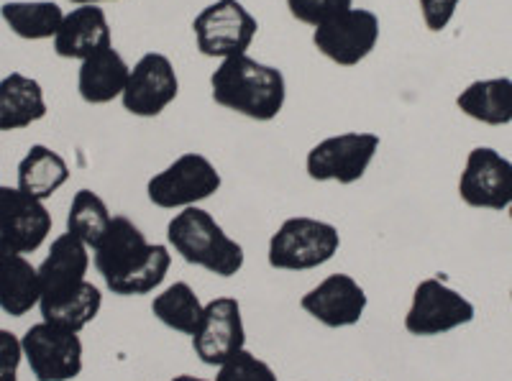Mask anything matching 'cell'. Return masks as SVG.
<instances>
[{"instance_id":"6da1fadb","label":"cell","mask_w":512,"mask_h":381,"mask_svg":"<svg viewBox=\"0 0 512 381\" xmlns=\"http://www.w3.org/2000/svg\"><path fill=\"white\" fill-rule=\"evenodd\" d=\"M93 261L113 295L139 297L162 287L172 254L164 243L146 241L134 220L113 215L108 231L95 243Z\"/></svg>"},{"instance_id":"7a4b0ae2","label":"cell","mask_w":512,"mask_h":381,"mask_svg":"<svg viewBox=\"0 0 512 381\" xmlns=\"http://www.w3.org/2000/svg\"><path fill=\"white\" fill-rule=\"evenodd\" d=\"M213 100L251 121H272L285 108L287 85L277 67L256 62L249 54L223 59L210 77Z\"/></svg>"},{"instance_id":"3957f363","label":"cell","mask_w":512,"mask_h":381,"mask_svg":"<svg viewBox=\"0 0 512 381\" xmlns=\"http://www.w3.org/2000/svg\"><path fill=\"white\" fill-rule=\"evenodd\" d=\"M167 241L169 249L182 256V261L200 266L216 277H236L244 269V246L233 241L221 223L198 205L180 210L169 220Z\"/></svg>"},{"instance_id":"277c9868","label":"cell","mask_w":512,"mask_h":381,"mask_svg":"<svg viewBox=\"0 0 512 381\" xmlns=\"http://www.w3.org/2000/svg\"><path fill=\"white\" fill-rule=\"evenodd\" d=\"M341 249V233L326 220L297 215L287 218L269 238L267 261L280 272H310L328 264Z\"/></svg>"},{"instance_id":"5b68a950","label":"cell","mask_w":512,"mask_h":381,"mask_svg":"<svg viewBox=\"0 0 512 381\" xmlns=\"http://www.w3.org/2000/svg\"><path fill=\"white\" fill-rule=\"evenodd\" d=\"M223 179L216 164L203 154H182L146 185L149 203L162 210H185L203 203L221 190Z\"/></svg>"},{"instance_id":"8992f818","label":"cell","mask_w":512,"mask_h":381,"mask_svg":"<svg viewBox=\"0 0 512 381\" xmlns=\"http://www.w3.org/2000/svg\"><path fill=\"white\" fill-rule=\"evenodd\" d=\"M259 24L239 0H216L195 16L192 34L203 57L228 59L246 54Z\"/></svg>"},{"instance_id":"52a82bcc","label":"cell","mask_w":512,"mask_h":381,"mask_svg":"<svg viewBox=\"0 0 512 381\" xmlns=\"http://www.w3.org/2000/svg\"><path fill=\"white\" fill-rule=\"evenodd\" d=\"M474 315L477 310L472 302L448 287L443 279L431 277L415 287L413 302L405 315V330L415 338H433V335H446L461 325H469Z\"/></svg>"},{"instance_id":"ba28073f","label":"cell","mask_w":512,"mask_h":381,"mask_svg":"<svg viewBox=\"0 0 512 381\" xmlns=\"http://www.w3.org/2000/svg\"><path fill=\"white\" fill-rule=\"evenodd\" d=\"M377 151V133H338V136L323 139L308 151L305 169H308V177L315 179V182L354 185L367 174Z\"/></svg>"},{"instance_id":"9c48e42d","label":"cell","mask_w":512,"mask_h":381,"mask_svg":"<svg viewBox=\"0 0 512 381\" xmlns=\"http://www.w3.org/2000/svg\"><path fill=\"white\" fill-rule=\"evenodd\" d=\"M21 346L36 381H72L82 374L80 333L41 320L26 330Z\"/></svg>"},{"instance_id":"30bf717a","label":"cell","mask_w":512,"mask_h":381,"mask_svg":"<svg viewBox=\"0 0 512 381\" xmlns=\"http://www.w3.org/2000/svg\"><path fill=\"white\" fill-rule=\"evenodd\" d=\"M379 41V18L364 8H349L313 31V44L338 67H356L374 52Z\"/></svg>"},{"instance_id":"8fae6325","label":"cell","mask_w":512,"mask_h":381,"mask_svg":"<svg viewBox=\"0 0 512 381\" xmlns=\"http://www.w3.org/2000/svg\"><path fill=\"white\" fill-rule=\"evenodd\" d=\"M177 93H180V80L172 62L164 54L149 52L131 67L121 103L131 116L157 118L169 103H175Z\"/></svg>"},{"instance_id":"7c38bea8","label":"cell","mask_w":512,"mask_h":381,"mask_svg":"<svg viewBox=\"0 0 512 381\" xmlns=\"http://www.w3.org/2000/svg\"><path fill=\"white\" fill-rule=\"evenodd\" d=\"M246 348V328L241 302L233 297H216L205 305L203 320L192 335V351L205 366L226 364L233 353Z\"/></svg>"},{"instance_id":"4fadbf2b","label":"cell","mask_w":512,"mask_h":381,"mask_svg":"<svg viewBox=\"0 0 512 381\" xmlns=\"http://www.w3.org/2000/svg\"><path fill=\"white\" fill-rule=\"evenodd\" d=\"M459 197L469 208L505 210L512 205V162L489 146H477L466 159Z\"/></svg>"},{"instance_id":"5bb4252c","label":"cell","mask_w":512,"mask_h":381,"mask_svg":"<svg viewBox=\"0 0 512 381\" xmlns=\"http://www.w3.org/2000/svg\"><path fill=\"white\" fill-rule=\"evenodd\" d=\"M52 213L44 200L26 195L18 187L0 185V238L16 254H34L52 233Z\"/></svg>"},{"instance_id":"9a60e30c","label":"cell","mask_w":512,"mask_h":381,"mask_svg":"<svg viewBox=\"0 0 512 381\" xmlns=\"http://www.w3.org/2000/svg\"><path fill=\"white\" fill-rule=\"evenodd\" d=\"M367 305V292L351 274H331L313 289H308L300 300V307L310 318L333 330L351 328L359 323Z\"/></svg>"},{"instance_id":"2e32d148","label":"cell","mask_w":512,"mask_h":381,"mask_svg":"<svg viewBox=\"0 0 512 381\" xmlns=\"http://www.w3.org/2000/svg\"><path fill=\"white\" fill-rule=\"evenodd\" d=\"M113 47L111 26L105 18L103 8L98 6H80L67 13L54 36V52L62 59H80L98 54L100 49Z\"/></svg>"},{"instance_id":"e0dca14e","label":"cell","mask_w":512,"mask_h":381,"mask_svg":"<svg viewBox=\"0 0 512 381\" xmlns=\"http://www.w3.org/2000/svg\"><path fill=\"white\" fill-rule=\"evenodd\" d=\"M88 269V246L72 233H62L59 238H54L47 259L39 266L41 297H57L80 287L88 279Z\"/></svg>"},{"instance_id":"ac0fdd59","label":"cell","mask_w":512,"mask_h":381,"mask_svg":"<svg viewBox=\"0 0 512 381\" xmlns=\"http://www.w3.org/2000/svg\"><path fill=\"white\" fill-rule=\"evenodd\" d=\"M128 75H131V67L116 49H100L98 54L80 64V75H77L80 98L88 105L113 103L126 90Z\"/></svg>"},{"instance_id":"d6986e66","label":"cell","mask_w":512,"mask_h":381,"mask_svg":"<svg viewBox=\"0 0 512 381\" xmlns=\"http://www.w3.org/2000/svg\"><path fill=\"white\" fill-rule=\"evenodd\" d=\"M47 116L44 90L36 80L11 72L0 80V131H21Z\"/></svg>"},{"instance_id":"ffe728a7","label":"cell","mask_w":512,"mask_h":381,"mask_svg":"<svg viewBox=\"0 0 512 381\" xmlns=\"http://www.w3.org/2000/svg\"><path fill=\"white\" fill-rule=\"evenodd\" d=\"M100 307H103V295L93 282H85L80 287L64 292L57 297H41L39 310L44 323L59 325L64 330L80 333L98 318Z\"/></svg>"},{"instance_id":"44dd1931","label":"cell","mask_w":512,"mask_h":381,"mask_svg":"<svg viewBox=\"0 0 512 381\" xmlns=\"http://www.w3.org/2000/svg\"><path fill=\"white\" fill-rule=\"evenodd\" d=\"M456 105L464 116L474 118L487 126H507L512 123V80L495 77V80H477L461 90Z\"/></svg>"},{"instance_id":"7402d4cb","label":"cell","mask_w":512,"mask_h":381,"mask_svg":"<svg viewBox=\"0 0 512 381\" xmlns=\"http://www.w3.org/2000/svg\"><path fill=\"white\" fill-rule=\"evenodd\" d=\"M41 300L39 269L24 254H13L0 266V310L24 318Z\"/></svg>"},{"instance_id":"603a6c76","label":"cell","mask_w":512,"mask_h":381,"mask_svg":"<svg viewBox=\"0 0 512 381\" xmlns=\"http://www.w3.org/2000/svg\"><path fill=\"white\" fill-rule=\"evenodd\" d=\"M70 179V167L49 146H31L29 154L18 164V190L36 200H49Z\"/></svg>"},{"instance_id":"cb8c5ba5","label":"cell","mask_w":512,"mask_h":381,"mask_svg":"<svg viewBox=\"0 0 512 381\" xmlns=\"http://www.w3.org/2000/svg\"><path fill=\"white\" fill-rule=\"evenodd\" d=\"M0 16L8 29L26 41L54 39L64 21V13L52 0H34V3H3Z\"/></svg>"},{"instance_id":"d4e9b609","label":"cell","mask_w":512,"mask_h":381,"mask_svg":"<svg viewBox=\"0 0 512 381\" xmlns=\"http://www.w3.org/2000/svg\"><path fill=\"white\" fill-rule=\"evenodd\" d=\"M205 305L195 295V289L187 282L169 284L164 292H159L152 302V315L164 325L182 335H195L200 320H203Z\"/></svg>"},{"instance_id":"484cf974","label":"cell","mask_w":512,"mask_h":381,"mask_svg":"<svg viewBox=\"0 0 512 381\" xmlns=\"http://www.w3.org/2000/svg\"><path fill=\"white\" fill-rule=\"evenodd\" d=\"M111 210L103 197L93 190H77L72 197L70 213H67V233L80 238L88 249H95V243L103 238V233L111 226Z\"/></svg>"},{"instance_id":"4316f807","label":"cell","mask_w":512,"mask_h":381,"mask_svg":"<svg viewBox=\"0 0 512 381\" xmlns=\"http://www.w3.org/2000/svg\"><path fill=\"white\" fill-rule=\"evenodd\" d=\"M216 381H280L272 366L251 351H239L218 366Z\"/></svg>"},{"instance_id":"83f0119b","label":"cell","mask_w":512,"mask_h":381,"mask_svg":"<svg viewBox=\"0 0 512 381\" xmlns=\"http://www.w3.org/2000/svg\"><path fill=\"white\" fill-rule=\"evenodd\" d=\"M287 8H290L292 18H297L300 24L318 29L320 24H326L331 18L354 8V0H287Z\"/></svg>"},{"instance_id":"f1b7e54d","label":"cell","mask_w":512,"mask_h":381,"mask_svg":"<svg viewBox=\"0 0 512 381\" xmlns=\"http://www.w3.org/2000/svg\"><path fill=\"white\" fill-rule=\"evenodd\" d=\"M24 358V346L11 330L0 328V381H18V366Z\"/></svg>"},{"instance_id":"f546056e","label":"cell","mask_w":512,"mask_h":381,"mask_svg":"<svg viewBox=\"0 0 512 381\" xmlns=\"http://www.w3.org/2000/svg\"><path fill=\"white\" fill-rule=\"evenodd\" d=\"M459 0H420V11L428 31H443L454 18Z\"/></svg>"},{"instance_id":"4dcf8cb0","label":"cell","mask_w":512,"mask_h":381,"mask_svg":"<svg viewBox=\"0 0 512 381\" xmlns=\"http://www.w3.org/2000/svg\"><path fill=\"white\" fill-rule=\"evenodd\" d=\"M13 254H16V251H13V249H11V246H8V243H6V241H3V238H0V266L6 264V261H8V259H11V256H13Z\"/></svg>"},{"instance_id":"1f68e13d","label":"cell","mask_w":512,"mask_h":381,"mask_svg":"<svg viewBox=\"0 0 512 381\" xmlns=\"http://www.w3.org/2000/svg\"><path fill=\"white\" fill-rule=\"evenodd\" d=\"M169 381H208V379H200V376H192V374H180V376H175V379H169Z\"/></svg>"},{"instance_id":"d6a6232c","label":"cell","mask_w":512,"mask_h":381,"mask_svg":"<svg viewBox=\"0 0 512 381\" xmlns=\"http://www.w3.org/2000/svg\"><path fill=\"white\" fill-rule=\"evenodd\" d=\"M70 3H77V6H98V3H105V0H70Z\"/></svg>"},{"instance_id":"836d02e7","label":"cell","mask_w":512,"mask_h":381,"mask_svg":"<svg viewBox=\"0 0 512 381\" xmlns=\"http://www.w3.org/2000/svg\"><path fill=\"white\" fill-rule=\"evenodd\" d=\"M510 218H512V205H510Z\"/></svg>"}]
</instances>
